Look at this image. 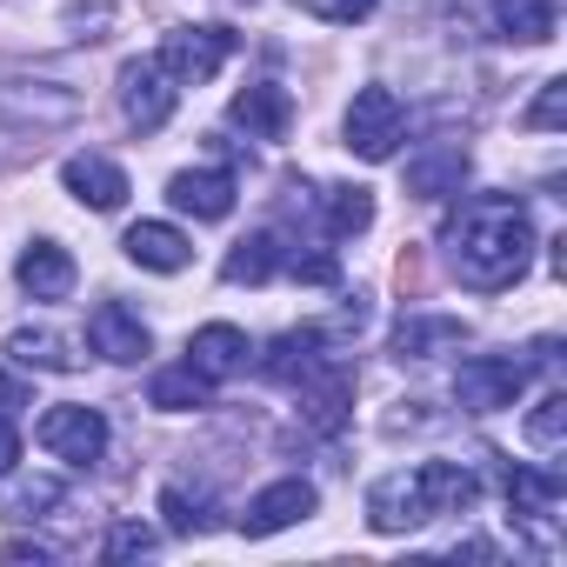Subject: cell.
<instances>
[{
  "label": "cell",
  "mask_w": 567,
  "mask_h": 567,
  "mask_svg": "<svg viewBox=\"0 0 567 567\" xmlns=\"http://www.w3.org/2000/svg\"><path fill=\"white\" fill-rule=\"evenodd\" d=\"M534 260V220L514 194H481L454 214L447 227V267L461 274V288L474 295H501L527 274Z\"/></svg>",
  "instance_id": "cell-1"
},
{
  "label": "cell",
  "mask_w": 567,
  "mask_h": 567,
  "mask_svg": "<svg viewBox=\"0 0 567 567\" xmlns=\"http://www.w3.org/2000/svg\"><path fill=\"white\" fill-rule=\"evenodd\" d=\"M341 141H348V154H361V161H394V147L408 141V107H401V94H394V87H361V94L348 101Z\"/></svg>",
  "instance_id": "cell-2"
},
{
  "label": "cell",
  "mask_w": 567,
  "mask_h": 567,
  "mask_svg": "<svg viewBox=\"0 0 567 567\" xmlns=\"http://www.w3.org/2000/svg\"><path fill=\"white\" fill-rule=\"evenodd\" d=\"M114 94H121V121H127L134 134H161L167 114H174V101H181V87H174V74L161 68V54L127 61L121 81H114Z\"/></svg>",
  "instance_id": "cell-3"
},
{
  "label": "cell",
  "mask_w": 567,
  "mask_h": 567,
  "mask_svg": "<svg viewBox=\"0 0 567 567\" xmlns=\"http://www.w3.org/2000/svg\"><path fill=\"white\" fill-rule=\"evenodd\" d=\"M520 388H527V361H514V354H467L454 368L461 414H501V408L520 401Z\"/></svg>",
  "instance_id": "cell-4"
},
{
  "label": "cell",
  "mask_w": 567,
  "mask_h": 567,
  "mask_svg": "<svg viewBox=\"0 0 567 567\" xmlns=\"http://www.w3.org/2000/svg\"><path fill=\"white\" fill-rule=\"evenodd\" d=\"M41 447L68 467H94L107 454V414L101 408H81V401H61L41 414Z\"/></svg>",
  "instance_id": "cell-5"
},
{
  "label": "cell",
  "mask_w": 567,
  "mask_h": 567,
  "mask_svg": "<svg viewBox=\"0 0 567 567\" xmlns=\"http://www.w3.org/2000/svg\"><path fill=\"white\" fill-rule=\"evenodd\" d=\"M234 61V34L227 28H174L161 41V68L174 74V87H200Z\"/></svg>",
  "instance_id": "cell-6"
},
{
  "label": "cell",
  "mask_w": 567,
  "mask_h": 567,
  "mask_svg": "<svg viewBox=\"0 0 567 567\" xmlns=\"http://www.w3.org/2000/svg\"><path fill=\"white\" fill-rule=\"evenodd\" d=\"M321 507V494H315V481H301V474H288V481H267L254 501H247V514H240V534L247 540H267V534H288V527H301L308 514Z\"/></svg>",
  "instance_id": "cell-7"
},
{
  "label": "cell",
  "mask_w": 567,
  "mask_h": 567,
  "mask_svg": "<svg viewBox=\"0 0 567 567\" xmlns=\"http://www.w3.org/2000/svg\"><path fill=\"white\" fill-rule=\"evenodd\" d=\"M295 394H301V414H308L315 434H341V421H348V408H354V374H348L341 354H328V361H315V368L295 381Z\"/></svg>",
  "instance_id": "cell-8"
},
{
  "label": "cell",
  "mask_w": 567,
  "mask_h": 567,
  "mask_svg": "<svg viewBox=\"0 0 567 567\" xmlns=\"http://www.w3.org/2000/svg\"><path fill=\"white\" fill-rule=\"evenodd\" d=\"M87 348H94L101 361H114V368H134V361H147L154 334H147V321H141L134 308H121V301H101V308L87 315Z\"/></svg>",
  "instance_id": "cell-9"
},
{
  "label": "cell",
  "mask_w": 567,
  "mask_h": 567,
  "mask_svg": "<svg viewBox=\"0 0 567 567\" xmlns=\"http://www.w3.org/2000/svg\"><path fill=\"white\" fill-rule=\"evenodd\" d=\"M368 527L374 534H408V527H427V501H421V481L414 467H394L368 487Z\"/></svg>",
  "instance_id": "cell-10"
},
{
  "label": "cell",
  "mask_w": 567,
  "mask_h": 567,
  "mask_svg": "<svg viewBox=\"0 0 567 567\" xmlns=\"http://www.w3.org/2000/svg\"><path fill=\"white\" fill-rule=\"evenodd\" d=\"M227 121L247 127V141H288V127H295V94L280 87V81H254V87L234 94Z\"/></svg>",
  "instance_id": "cell-11"
},
{
  "label": "cell",
  "mask_w": 567,
  "mask_h": 567,
  "mask_svg": "<svg viewBox=\"0 0 567 567\" xmlns=\"http://www.w3.org/2000/svg\"><path fill=\"white\" fill-rule=\"evenodd\" d=\"M61 187L81 200V207H94V214H114L134 187H127V174H121V161H107V154H68L61 161Z\"/></svg>",
  "instance_id": "cell-12"
},
{
  "label": "cell",
  "mask_w": 567,
  "mask_h": 567,
  "mask_svg": "<svg viewBox=\"0 0 567 567\" xmlns=\"http://www.w3.org/2000/svg\"><path fill=\"white\" fill-rule=\"evenodd\" d=\"M14 280L28 301H68L74 295V254L61 240H28L14 260Z\"/></svg>",
  "instance_id": "cell-13"
},
{
  "label": "cell",
  "mask_w": 567,
  "mask_h": 567,
  "mask_svg": "<svg viewBox=\"0 0 567 567\" xmlns=\"http://www.w3.org/2000/svg\"><path fill=\"white\" fill-rule=\"evenodd\" d=\"M234 174L227 167H187V174H174L167 181V200H174V214H194V220H227L234 214Z\"/></svg>",
  "instance_id": "cell-14"
},
{
  "label": "cell",
  "mask_w": 567,
  "mask_h": 567,
  "mask_svg": "<svg viewBox=\"0 0 567 567\" xmlns=\"http://www.w3.org/2000/svg\"><path fill=\"white\" fill-rule=\"evenodd\" d=\"M121 254H127L134 267H147V274H181V267L194 260V240H187L174 220H134V227L121 234Z\"/></svg>",
  "instance_id": "cell-15"
},
{
  "label": "cell",
  "mask_w": 567,
  "mask_h": 567,
  "mask_svg": "<svg viewBox=\"0 0 567 567\" xmlns=\"http://www.w3.org/2000/svg\"><path fill=\"white\" fill-rule=\"evenodd\" d=\"M247 334L234 328V321H207V328H194V341H187V368L214 388V381H234L240 368H247Z\"/></svg>",
  "instance_id": "cell-16"
},
{
  "label": "cell",
  "mask_w": 567,
  "mask_h": 567,
  "mask_svg": "<svg viewBox=\"0 0 567 567\" xmlns=\"http://www.w3.org/2000/svg\"><path fill=\"white\" fill-rule=\"evenodd\" d=\"M467 187V147H427V154H414L408 161V194L414 200H454Z\"/></svg>",
  "instance_id": "cell-17"
},
{
  "label": "cell",
  "mask_w": 567,
  "mask_h": 567,
  "mask_svg": "<svg viewBox=\"0 0 567 567\" xmlns=\"http://www.w3.org/2000/svg\"><path fill=\"white\" fill-rule=\"evenodd\" d=\"M414 481H421L427 520H441V514H467V507H474V494H481L474 467H461V461H421V467H414Z\"/></svg>",
  "instance_id": "cell-18"
},
{
  "label": "cell",
  "mask_w": 567,
  "mask_h": 567,
  "mask_svg": "<svg viewBox=\"0 0 567 567\" xmlns=\"http://www.w3.org/2000/svg\"><path fill=\"white\" fill-rule=\"evenodd\" d=\"M461 341H467V321H454V315H408L394 328V354L401 361H434V354H454Z\"/></svg>",
  "instance_id": "cell-19"
},
{
  "label": "cell",
  "mask_w": 567,
  "mask_h": 567,
  "mask_svg": "<svg viewBox=\"0 0 567 567\" xmlns=\"http://www.w3.org/2000/svg\"><path fill=\"white\" fill-rule=\"evenodd\" d=\"M315 361H328V334L321 328H295V334H280V341H267V354H260V374L267 381H280V388H295Z\"/></svg>",
  "instance_id": "cell-20"
},
{
  "label": "cell",
  "mask_w": 567,
  "mask_h": 567,
  "mask_svg": "<svg viewBox=\"0 0 567 567\" xmlns=\"http://www.w3.org/2000/svg\"><path fill=\"white\" fill-rule=\"evenodd\" d=\"M8 361L28 368V374H68L81 354H74V341L61 328H14L8 334Z\"/></svg>",
  "instance_id": "cell-21"
},
{
  "label": "cell",
  "mask_w": 567,
  "mask_h": 567,
  "mask_svg": "<svg viewBox=\"0 0 567 567\" xmlns=\"http://www.w3.org/2000/svg\"><path fill=\"white\" fill-rule=\"evenodd\" d=\"M68 501V487L54 481V474H0V514L8 520H41V514H54Z\"/></svg>",
  "instance_id": "cell-22"
},
{
  "label": "cell",
  "mask_w": 567,
  "mask_h": 567,
  "mask_svg": "<svg viewBox=\"0 0 567 567\" xmlns=\"http://www.w3.org/2000/svg\"><path fill=\"white\" fill-rule=\"evenodd\" d=\"M554 21H560V0H494V34L501 41L540 48V41H554Z\"/></svg>",
  "instance_id": "cell-23"
},
{
  "label": "cell",
  "mask_w": 567,
  "mask_h": 567,
  "mask_svg": "<svg viewBox=\"0 0 567 567\" xmlns=\"http://www.w3.org/2000/svg\"><path fill=\"white\" fill-rule=\"evenodd\" d=\"M220 274L234 280V288H260V280H274L280 274V234H247V240H234L227 247V260H220Z\"/></svg>",
  "instance_id": "cell-24"
},
{
  "label": "cell",
  "mask_w": 567,
  "mask_h": 567,
  "mask_svg": "<svg viewBox=\"0 0 567 567\" xmlns=\"http://www.w3.org/2000/svg\"><path fill=\"white\" fill-rule=\"evenodd\" d=\"M321 220H328V240H354L374 227V194L368 187H328L321 194Z\"/></svg>",
  "instance_id": "cell-25"
},
{
  "label": "cell",
  "mask_w": 567,
  "mask_h": 567,
  "mask_svg": "<svg viewBox=\"0 0 567 567\" xmlns=\"http://www.w3.org/2000/svg\"><path fill=\"white\" fill-rule=\"evenodd\" d=\"M161 514L174 534H207L214 527V494L207 487H187V481H167L161 487Z\"/></svg>",
  "instance_id": "cell-26"
},
{
  "label": "cell",
  "mask_w": 567,
  "mask_h": 567,
  "mask_svg": "<svg viewBox=\"0 0 567 567\" xmlns=\"http://www.w3.org/2000/svg\"><path fill=\"white\" fill-rule=\"evenodd\" d=\"M147 401H154L161 414H187V408H207V381L181 361V368H161V374L147 381Z\"/></svg>",
  "instance_id": "cell-27"
},
{
  "label": "cell",
  "mask_w": 567,
  "mask_h": 567,
  "mask_svg": "<svg viewBox=\"0 0 567 567\" xmlns=\"http://www.w3.org/2000/svg\"><path fill=\"white\" fill-rule=\"evenodd\" d=\"M527 441H534L540 454H554V447L567 441V394H547V401H534V414H527Z\"/></svg>",
  "instance_id": "cell-28"
},
{
  "label": "cell",
  "mask_w": 567,
  "mask_h": 567,
  "mask_svg": "<svg viewBox=\"0 0 567 567\" xmlns=\"http://www.w3.org/2000/svg\"><path fill=\"white\" fill-rule=\"evenodd\" d=\"M161 547V534L154 527H141V520H121L107 540H101V560H147Z\"/></svg>",
  "instance_id": "cell-29"
},
{
  "label": "cell",
  "mask_w": 567,
  "mask_h": 567,
  "mask_svg": "<svg viewBox=\"0 0 567 567\" xmlns=\"http://www.w3.org/2000/svg\"><path fill=\"white\" fill-rule=\"evenodd\" d=\"M527 127H534V134L567 127V81H560V74H554V81H540V94H534V107H527Z\"/></svg>",
  "instance_id": "cell-30"
},
{
  "label": "cell",
  "mask_w": 567,
  "mask_h": 567,
  "mask_svg": "<svg viewBox=\"0 0 567 567\" xmlns=\"http://www.w3.org/2000/svg\"><path fill=\"white\" fill-rule=\"evenodd\" d=\"M301 14H315V21H328V28H354V21L374 14V0H301Z\"/></svg>",
  "instance_id": "cell-31"
},
{
  "label": "cell",
  "mask_w": 567,
  "mask_h": 567,
  "mask_svg": "<svg viewBox=\"0 0 567 567\" xmlns=\"http://www.w3.org/2000/svg\"><path fill=\"white\" fill-rule=\"evenodd\" d=\"M0 560H8V567H28V560H34V567H48V560H54V547H48V540H28V534H14L8 547H0Z\"/></svg>",
  "instance_id": "cell-32"
},
{
  "label": "cell",
  "mask_w": 567,
  "mask_h": 567,
  "mask_svg": "<svg viewBox=\"0 0 567 567\" xmlns=\"http://www.w3.org/2000/svg\"><path fill=\"white\" fill-rule=\"evenodd\" d=\"M288 267H295V274H301V280H315V288H328V280H334V274H341V267H334V254H295V260H288Z\"/></svg>",
  "instance_id": "cell-33"
},
{
  "label": "cell",
  "mask_w": 567,
  "mask_h": 567,
  "mask_svg": "<svg viewBox=\"0 0 567 567\" xmlns=\"http://www.w3.org/2000/svg\"><path fill=\"white\" fill-rule=\"evenodd\" d=\"M14 461H21V427H14V414H0V474Z\"/></svg>",
  "instance_id": "cell-34"
},
{
  "label": "cell",
  "mask_w": 567,
  "mask_h": 567,
  "mask_svg": "<svg viewBox=\"0 0 567 567\" xmlns=\"http://www.w3.org/2000/svg\"><path fill=\"white\" fill-rule=\"evenodd\" d=\"M28 401H34V394L21 388V374H0V414H21Z\"/></svg>",
  "instance_id": "cell-35"
},
{
  "label": "cell",
  "mask_w": 567,
  "mask_h": 567,
  "mask_svg": "<svg viewBox=\"0 0 567 567\" xmlns=\"http://www.w3.org/2000/svg\"><path fill=\"white\" fill-rule=\"evenodd\" d=\"M240 8H254V0H240Z\"/></svg>",
  "instance_id": "cell-36"
}]
</instances>
